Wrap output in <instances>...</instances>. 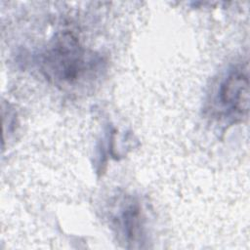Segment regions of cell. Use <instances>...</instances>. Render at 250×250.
<instances>
[{
  "mask_svg": "<svg viewBox=\"0 0 250 250\" xmlns=\"http://www.w3.org/2000/svg\"><path fill=\"white\" fill-rule=\"evenodd\" d=\"M98 61L68 31L59 33L45 50L41 68L45 76L59 85H74L86 77Z\"/></svg>",
  "mask_w": 250,
  "mask_h": 250,
  "instance_id": "1",
  "label": "cell"
},
{
  "mask_svg": "<svg viewBox=\"0 0 250 250\" xmlns=\"http://www.w3.org/2000/svg\"><path fill=\"white\" fill-rule=\"evenodd\" d=\"M220 102L238 114L249 108V77L247 67H235L223 81L219 90Z\"/></svg>",
  "mask_w": 250,
  "mask_h": 250,
  "instance_id": "2",
  "label": "cell"
},
{
  "mask_svg": "<svg viewBox=\"0 0 250 250\" xmlns=\"http://www.w3.org/2000/svg\"><path fill=\"white\" fill-rule=\"evenodd\" d=\"M117 227L127 243L140 241L143 235L144 218L138 201L130 198L121 206L117 214Z\"/></svg>",
  "mask_w": 250,
  "mask_h": 250,
  "instance_id": "3",
  "label": "cell"
}]
</instances>
